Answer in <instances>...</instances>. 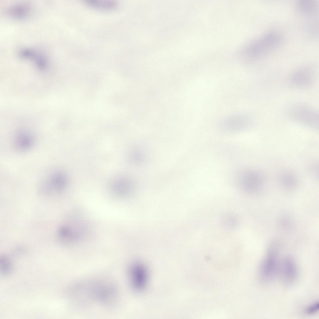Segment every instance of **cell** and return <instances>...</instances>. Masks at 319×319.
I'll return each mask as SVG.
<instances>
[{
    "label": "cell",
    "instance_id": "15",
    "mask_svg": "<svg viewBox=\"0 0 319 319\" xmlns=\"http://www.w3.org/2000/svg\"><path fill=\"white\" fill-rule=\"evenodd\" d=\"M35 139L31 134L25 132H21L17 134L14 139L15 147L21 151L30 149L33 146Z\"/></svg>",
    "mask_w": 319,
    "mask_h": 319
},
{
    "label": "cell",
    "instance_id": "2",
    "mask_svg": "<svg viewBox=\"0 0 319 319\" xmlns=\"http://www.w3.org/2000/svg\"><path fill=\"white\" fill-rule=\"evenodd\" d=\"M286 112L287 117L292 121L312 129H318V112L312 107L294 102L287 107Z\"/></svg>",
    "mask_w": 319,
    "mask_h": 319
},
{
    "label": "cell",
    "instance_id": "7",
    "mask_svg": "<svg viewBox=\"0 0 319 319\" xmlns=\"http://www.w3.org/2000/svg\"><path fill=\"white\" fill-rule=\"evenodd\" d=\"M288 79L289 83L294 87L300 88H307L313 86L316 77L312 68L304 66L292 72Z\"/></svg>",
    "mask_w": 319,
    "mask_h": 319
},
{
    "label": "cell",
    "instance_id": "21",
    "mask_svg": "<svg viewBox=\"0 0 319 319\" xmlns=\"http://www.w3.org/2000/svg\"><path fill=\"white\" fill-rule=\"evenodd\" d=\"M224 223L227 226H231V227H233L237 223L236 217L233 215H227L224 217Z\"/></svg>",
    "mask_w": 319,
    "mask_h": 319
},
{
    "label": "cell",
    "instance_id": "14",
    "mask_svg": "<svg viewBox=\"0 0 319 319\" xmlns=\"http://www.w3.org/2000/svg\"><path fill=\"white\" fill-rule=\"evenodd\" d=\"M295 7L301 15L312 17L318 13L319 2L316 0H300L296 3Z\"/></svg>",
    "mask_w": 319,
    "mask_h": 319
},
{
    "label": "cell",
    "instance_id": "17",
    "mask_svg": "<svg viewBox=\"0 0 319 319\" xmlns=\"http://www.w3.org/2000/svg\"><path fill=\"white\" fill-rule=\"evenodd\" d=\"M279 181L282 187L288 190L294 189L298 184L296 175L289 171H285L282 173L279 177Z\"/></svg>",
    "mask_w": 319,
    "mask_h": 319
},
{
    "label": "cell",
    "instance_id": "20",
    "mask_svg": "<svg viewBox=\"0 0 319 319\" xmlns=\"http://www.w3.org/2000/svg\"><path fill=\"white\" fill-rule=\"evenodd\" d=\"M319 309V302H316L307 307L306 308L305 312L307 315H311L317 313Z\"/></svg>",
    "mask_w": 319,
    "mask_h": 319
},
{
    "label": "cell",
    "instance_id": "18",
    "mask_svg": "<svg viewBox=\"0 0 319 319\" xmlns=\"http://www.w3.org/2000/svg\"><path fill=\"white\" fill-rule=\"evenodd\" d=\"M83 2L91 7L103 10H113L118 5L117 2L112 0H85Z\"/></svg>",
    "mask_w": 319,
    "mask_h": 319
},
{
    "label": "cell",
    "instance_id": "19",
    "mask_svg": "<svg viewBox=\"0 0 319 319\" xmlns=\"http://www.w3.org/2000/svg\"><path fill=\"white\" fill-rule=\"evenodd\" d=\"M14 269L13 264L7 256L2 255L0 258V271L3 276H7L12 274Z\"/></svg>",
    "mask_w": 319,
    "mask_h": 319
},
{
    "label": "cell",
    "instance_id": "10",
    "mask_svg": "<svg viewBox=\"0 0 319 319\" xmlns=\"http://www.w3.org/2000/svg\"><path fill=\"white\" fill-rule=\"evenodd\" d=\"M130 276L132 286L138 291H141L146 286L148 275L146 269L142 264H133L130 270Z\"/></svg>",
    "mask_w": 319,
    "mask_h": 319
},
{
    "label": "cell",
    "instance_id": "8",
    "mask_svg": "<svg viewBox=\"0 0 319 319\" xmlns=\"http://www.w3.org/2000/svg\"><path fill=\"white\" fill-rule=\"evenodd\" d=\"M67 183V178L65 174L61 172L57 171L43 181L40 189L45 194H56L64 190Z\"/></svg>",
    "mask_w": 319,
    "mask_h": 319
},
{
    "label": "cell",
    "instance_id": "13",
    "mask_svg": "<svg viewBox=\"0 0 319 319\" xmlns=\"http://www.w3.org/2000/svg\"><path fill=\"white\" fill-rule=\"evenodd\" d=\"M31 12L30 5L24 2L15 3L6 8L4 12L8 16L15 19H23L28 17Z\"/></svg>",
    "mask_w": 319,
    "mask_h": 319
},
{
    "label": "cell",
    "instance_id": "12",
    "mask_svg": "<svg viewBox=\"0 0 319 319\" xmlns=\"http://www.w3.org/2000/svg\"><path fill=\"white\" fill-rule=\"evenodd\" d=\"M282 280L286 284L293 283L298 276V272L296 264L290 257H286L283 260L280 267Z\"/></svg>",
    "mask_w": 319,
    "mask_h": 319
},
{
    "label": "cell",
    "instance_id": "11",
    "mask_svg": "<svg viewBox=\"0 0 319 319\" xmlns=\"http://www.w3.org/2000/svg\"><path fill=\"white\" fill-rule=\"evenodd\" d=\"M19 56L23 59L32 61L39 69L44 70L48 65V61L46 56L38 51L29 47L22 48L18 53Z\"/></svg>",
    "mask_w": 319,
    "mask_h": 319
},
{
    "label": "cell",
    "instance_id": "4",
    "mask_svg": "<svg viewBox=\"0 0 319 319\" xmlns=\"http://www.w3.org/2000/svg\"><path fill=\"white\" fill-rule=\"evenodd\" d=\"M279 244L277 241L271 243L262 261L259 270L261 282L264 284L271 282L275 277L279 269Z\"/></svg>",
    "mask_w": 319,
    "mask_h": 319
},
{
    "label": "cell",
    "instance_id": "9",
    "mask_svg": "<svg viewBox=\"0 0 319 319\" xmlns=\"http://www.w3.org/2000/svg\"><path fill=\"white\" fill-rule=\"evenodd\" d=\"M57 236L60 242L69 245L75 243L80 240L83 235L82 228L69 224H63L58 229Z\"/></svg>",
    "mask_w": 319,
    "mask_h": 319
},
{
    "label": "cell",
    "instance_id": "3",
    "mask_svg": "<svg viewBox=\"0 0 319 319\" xmlns=\"http://www.w3.org/2000/svg\"><path fill=\"white\" fill-rule=\"evenodd\" d=\"M79 294H83L101 304H111L117 296L115 287L109 283L104 281H93L84 287L80 288Z\"/></svg>",
    "mask_w": 319,
    "mask_h": 319
},
{
    "label": "cell",
    "instance_id": "1",
    "mask_svg": "<svg viewBox=\"0 0 319 319\" xmlns=\"http://www.w3.org/2000/svg\"><path fill=\"white\" fill-rule=\"evenodd\" d=\"M279 32L270 31L263 34L248 43L243 49L242 57L246 62H254L265 57L277 50L283 41Z\"/></svg>",
    "mask_w": 319,
    "mask_h": 319
},
{
    "label": "cell",
    "instance_id": "5",
    "mask_svg": "<svg viewBox=\"0 0 319 319\" xmlns=\"http://www.w3.org/2000/svg\"><path fill=\"white\" fill-rule=\"evenodd\" d=\"M238 185L244 191L250 194L260 192L266 181L264 174L259 171L245 169L238 174L236 178Z\"/></svg>",
    "mask_w": 319,
    "mask_h": 319
},
{
    "label": "cell",
    "instance_id": "6",
    "mask_svg": "<svg viewBox=\"0 0 319 319\" xmlns=\"http://www.w3.org/2000/svg\"><path fill=\"white\" fill-rule=\"evenodd\" d=\"M253 117L249 114L238 112L232 114L221 119L218 123L219 128L221 131L233 133L243 131L252 125Z\"/></svg>",
    "mask_w": 319,
    "mask_h": 319
},
{
    "label": "cell",
    "instance_id": "16",
    "mask_svg": "<svg viewBox=\"0 0 319 319\" xmlns=\"http://www.w3.org/2000/svg\"><path fill=\"white\" fill-rule=\"evenodd\" d=\"M111 188L115 194L121 197L128 195L132 189L131 183L128 180L123 179L115 181L112 185Z\"/></svg>",
    "mask_w": 319,
    "mask_h": 319
}]
</instances>
